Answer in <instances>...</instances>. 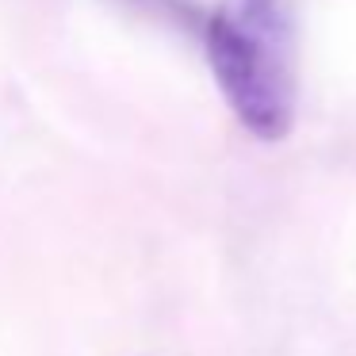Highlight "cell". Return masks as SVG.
<instances>
[{"label":"cell","instance_id":"6da1fadb","mask_svg":"<svg viewBox=\"0 0 356 356\" xmlns=\"http://www.w3.org/2000/svg\"><path fill=\"white\" fill-rule=\"evenodd\" d=\"M203 50L234 119L261 142L295 127V16L291 0H222L207 12Z\"/></svg>","mask_w":356,"mask_h":356},{"label":"cell","instance_id":"7a4b0ae2","mask_svg":"<svg viewBox=\"0 0 356 356\" xmlns=\"http://www.w3.org/2000/svg\"><path fill=\"white\" fill-rule=\"evenodd\" d=\"M115 4L154 19L161 27H172V31L200 35V39H203V27H207V12L200 8V0H115Z\"/></svg>","mask_w":356,"mask_h":356}]
</instances>
